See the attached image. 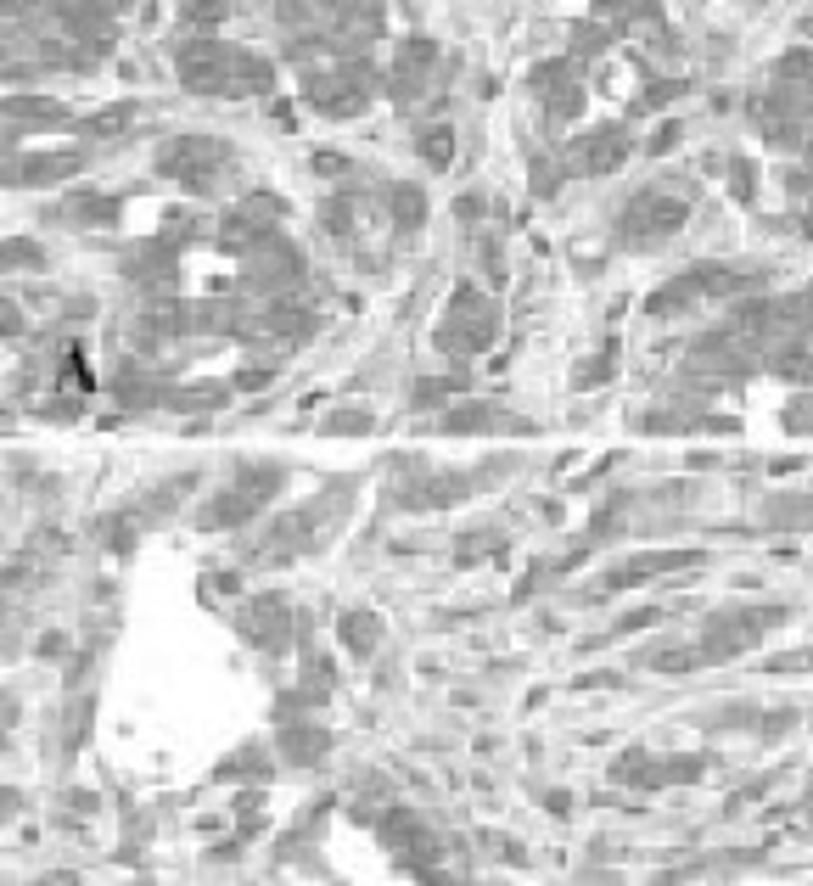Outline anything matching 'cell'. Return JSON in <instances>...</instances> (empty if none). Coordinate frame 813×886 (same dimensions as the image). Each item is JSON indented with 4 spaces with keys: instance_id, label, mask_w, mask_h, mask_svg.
Instances as JSON below:
<instances>
[{
    "instance_id": "7402d4cb",
    "label": "cell",
    "mask_w": 813,
    "mask_h": 886,
    "mask_svg": "<svg viewBox=\"0 0 813 886\" xmlns=\"http://www.w3.org/2000/svg\"><path fill=\"white\" fill-rule=\"evenodd\" d=\"M326 746L331 741L320 735V729H286V735H281V752H286V758H298V763H309L314 752H326Z\"/></svg>"
},
{
    "instance_id": "9c48e42d",
    "label": "cell",
    "mask_w": 813,
    "mask_h": 886,
    "mask_svg": "<svg viewBox=\"0 0 813 886\" xmlns=\"http://www.w3.org/2000/svg\"><path fill=\"white\" fill-rule=\"evenodd\" d=\"M701 550H662V556H634L623 561V567H612V578L606 584L612 589H628V584H651V572H685V567H701Z\"/></svg>"
},
{
    "instance_id": "d6986e66",
    "label": "cell",
    "mask_w": 813,
    "mask_h": 886,
    "mask_svg": "<svg viewBox=\"0 0 813 886\" xmlns=\"http://www.w3.org/2000/svg\"><path fill=\"white\" fill-rule=\"evenodd\" d=\"M690 298H701V292H696V281L685 275V281H668L662 292H651V303H645V309H651V315H679Z\"/></svg>"
},
{
    "instance_id": "83f0119b",
    "label": "cell",
    "mask_w": 813,
    "mask_h": 886,
    "mask_svg": "<svg viewBox=\"0 0 813 886\" xmlns=\"http://www.w3.org/2000/svg\"><path fill=\"white\" fill-rule=\"evenodd\" d=\"M415 393H421V399H415V404H438L443 393H460V376H443V382H421V387H415Z\"/></svg>"
},
{
    "instance_id": "1f68e13d",
    "label": "cell",
    "mask_w": 813,
    "mask_h": 886,
    "mask_svg": "<svg viewBox=\"0 0 813 886\" xmlns=\"http://www.w3.org/2000/svg\"><path fill=\"white\" fill-rule=\"evenodd\" d=\"M314 174H331V180H337V174H348V158H337V152H314Z\"/></svg>"
},
{
    "instance_id": "f1b7e54d",
    "label": "cell",
    "mask_w": 813,
    "mask_h": 886,
    "mask_svg": "<svg viewBox=\"0 0 813 886\" xmlns=\"http://www.w3.org/2000/svg\"><path fill=\"white\" fill-rule=\"evenodd\" d=\"M6 258H12L17 270H34V264H40V247L34 242H6Z\"/></svg>"
},
{
    "instance_id": "7a4b0ae2",
    "label": "cell",
    "mask_w": 813,
    "mask_h": 886,
    "mask_svg": "<svg viewBox=\"0 0 813 886\" xmlns=\"http://www.w3.org/2000/svg\"><path fill=\"white\" fill-rule=\"evenodd\" d=\"M225 163H230V152L219 141H208V135H174L157 152V174H169V180H180L191 191H214Z\"/></svg>"
},
{
    "instance_id": "9a60e30c",
    "label": "cell",
    "mask_w": 813,
    "mask_h": 886,
    "mask_svg": "<svg viewBox=\"0 0 813 886\" xmlns=\"http://www.w3.org/2000/svg\"><path fill=\"white\" fill-rule=\"evenodd\" d=\"M393 219H399V230H421L427 225V191L421 186H393Z\"/></svg>"
},
{
    "instance_id": "7c38bea8",
    "label": "cell",
    "mask_w": 813,
    "mask_h": 886,
    "mask_svg": "<svg viewBox=\"0 0 813 886\" xmlns=\"http://www.w3.org/2000/svg\"><path fill=\"white\" fill-rule=\"evenodd\" d=\"M242 634L253 645H281L286 640V601H275V595H264V601H253L242 612Z\"/></svg>"
},
{
    "instance_id": "ba28073f",
    "label": "cell",
    "mask_w": 813,
    "mask_h": 886,
    "mask_svg": "<svg viewBox=\"0 0 813 886\" xmlns=\"http://www.w3.org/2000/svg\"><path fill=\"white\" fill-rule=\"evenodd\" d=\"M533 90H539V101L556 118H572L584 107V85H578L572 62H544V68H533Z\"/></svg>"
},
{
    "instance_id": "74e56055",
    "label": "cell",
    "mask_w": 813,
    "mask_h": 886,
    "mask_svg": "<svg viewBox=\"0 0 813 886\" xmlns=\"http://www.w3.org/2000/svg\"><path fill=\"white\" fill-rule=\"evenodd\" d=\"M808 163H813V158H808Z\"/></svg>"
},
{
    "instance_id": "8992f818",
    "label": "cell",
    "mask_w": 813,
    "mask_h": 886,
    "mask_svg": "<svg viewBox=\"0 0 813 886\" xmlns=\"http://www.w3.org/2000/svg\"><path fill=\"white\" fill-rule=\"evenodd\" d=\"M780 617H785V606H757V612H741V617H729V623L718 617L713 629H707V640H701V651H707V662L735 657V651H746V645L763 640Z\"/></svg>"
},
{
    "instance_id": "6da1fadb",
    "label": "cell",
    "mask_w": 813,
    "mask_h": 886,
    "mask_svg": "<svg viewBox=\"0 0 813 886\" xmlns=\"http://www.w3.org/2000/svg\"><path fill=\"white\" fill-rule=\"evenodd\" d=\"M376 96V73L371 62H343L337 73H309V85H303V101H309L314 113L326 118H354L365 113Z\"/></svg>"
},
{
    "instance_id": "52a82bcc",
    "label": "cell",
    "mask_w": 813,
    "mask_h": 886,
    "mask_svg": "<svg viewBox=\"0 0 813 886\" xmlns=\"http://www.w3.org/2000/svg\"><path fill=\"white\" fill-rule=\"evenodd\" d=\"M628 158V135L617 124L606 129H589V135H578L572 141V169L578 174H617Z\"/></svg>"
},
{
    "instance_id": "f546056e",
    "label": "cell",
    "mask_w": 813,
    "mask_h": 886,
    "mask_svg": "<svg viewBox=\"0 0 813 886\" xmlns=\"http://www.w3.org/2000/svg\"><path fill=\"white\" fill-rule=\"evenodd\" d=\"M371 427V415L365 410H348V415H331V432H365Z\"/></svg>"
},
{
    "instance_id": "836d02e7",
    "label": "cell",
    "mask_w": 813,
    "mask_h": 886,
    "mask_svg": "<svg viewBox=\"0 0 813 886\" xmlns=\"http://www.w3.org/2000/svg\"><path fill=\"white\" fill-rule=\"evenodd\" d=\"M556 186H561V180H556V169H550V163H539V169H533V191H539V197H550Z\"/></svg>"
},
{
    "instance_id": "8d00e7d4",
    "label": "cell",
    "mask_w": 813,
    "mask_h": 886,
    "mask_svg": "<svg viewBox=\"0 0 813 886\" xmlns=\"http://www.w3.org/2000/svg\"><path fill=\"white\" fill-rule=\"evenodd\" d=\"M797 303H802V326H813V286H808V292H802Z\"/></svg>"
},
{
    "instance_id": "3957f363",
    "label": "cell",
    "mask_w": 813,
    "mask_h": 886,
    "mask_svg": "<svg viewBox=\"0 0 813 886\" xmlns=\"http://www.w3.org/2000/svg\"><path fill=\"white\" fill-rule=\"evenodd\" d=\"M690 219L685 197H668V191H640V197L623 208V242L628 247H657L668 236H679Z\"/></svg>"
},
{
    "instance_id": "4dcf8cb0",
    "label": "cell",
    "mask_w": 813,
    "mask_h": 886,
    "mask_svg": "<svg viewBox=\"0 0 813 886\" xmlns=\"http://www.w3.org/2000/svg\"><path fill=\"white\" fill-rule=\"evenodd\" d=\"M612 365H617V359H612V348H606V359L584 365V371H578V382H584V387H589V382H606V376H612Z\"/></svg>"
},
{
    "instance_id": "44dd1931",
    "label": "cell",
    "mask_w": 813,
    "mask_h": 886,
    "mask_svg": "<svg viewBox=\"0 0 813 886\" xmlns=\"http://www.w3.org/2000/svg\"><path fill=\"white\" fill-rule=\"evenodd\" d=\"M438 62V45L427 40V34H415V40H404V51H399V73H421L427 79V68Z\"/></svg>"
},
{
    "instance_id": "ac0fdd59",
    "label": "cell",
    "mask_w": 813,
    "mask_h": 886,
    "mask_svg": "<svg viewBox=\"0 0 813 886\" xmlns=\"http://www.w3.org/2000/svg\"><path fill=\"white\" fill-rule=\"evenodd\" d=\"M141 118V107L135 101H118V107H101V113L85 118V135H118L124 124H135Z\"/></svg>"
},
{
    "instance_id": "4316f807",
    "label": "cell",
    "mask_w": 813,
    "mask_h": 886,
    "mask_svg": "<svg viewBox=\"0 0 813 886\" xmlns=\"http://www.w3.org/2000/svg\"><path fill=\"white\" fill-rule=\"evenodd\" d=\"M326 230L331 236H348V225H354V197H337V202H326Z\"/></svg>"
},
{
    "instance_id": "5b68a950",
    "label": "cell",
    "mask_w": 813,
    "mask_h": 886,
    "mask_svg": "<svg viewBox=\"0 0 813 886\" xmlns=\"http://www.w3.org/2000/svg\"><path fill=\"white\" fill-rule=\"evenodd\" d=\"M230 45H219L214 34H191L180 45V85L197 90V96H214V90H230Z\"/></svg>"
},
{
    "instance_id": "30bf717a",
    "label": "cell",
    "mask_w": 813,
    "mask_h": 886,
    "mask_svg": "<svg viewBox=\"0 0 813 886\" xmlns=\"http://www.w3.org/2000/svg\"><path fill=\"white\" fill-rule=\"evenodd\" d=\"M79 152H34V158H12V186H57L68 174H79Z\"/></svg>"
},
{
    "instance_id": "d6a6232c",
    "label": "cell",
    "mask_w": 813,
    "mask_h": 886,
    "mask_svg": "<svg viewBox=\"0 0 813 886\" xmlns=\"http://www.w3.org/2000/svg\"><path fill=\"white\" fill-rule=\"evenodd\" d=\"M752 174H757V169H752V163H746V158H735V197H741V202H746V197H752V186H757Z\"/></svg>"
},
{
    "instance_id": "d4e9b609",
    "label": "cell",
    "mask_w": 813,
    "mask_h": 886,
    "mask_svg": "<svg viewBox=\"0 0 813 886\" xmlns=\"http://www.w3.org/2000/svg\"><path fill=\"white\" fill-rule=\"evenodd\" d=\"M774 79H808L813 85V51H785L780 68H774Z\"/></svg>"
},
{
    "instance_id": "8fae6325",
    "label": "cell",
    "mask_w": 813,
    "mask_h": 886,
    "mask_svg": "<svg viewBox=\"0 0 813 886\" xmlns=\"http://www.w3.org/2000/svg\"><path fill=\"white\" fill-rule=\"evenodd\" d=\"M124 275L141 286H174V247L169 242H146L124 253Z\"/></svg>"
},
{
    "instance_id": "cb8c5ba5",
    "label": "cell",
    "mask_w": 813,
    "mask_h": 886,
    "mask_svg": "<svg viewBox=\"0 0 813 886\" xmlns=\"http://www.w3.org/2000/svg\"><path fill=\"white\" fill-rule=\"evenodd\" d=\"M488 421H494V410H488V404H466V410H455L443 427H449V432H477V427H488Z\"/></svg>"
},
{
    "instance_id": "5bb4252c",
    "label": "cell",
    "mask_w": 813,
    "mask_h": 886,
    "mask_svg": "<svg viewBox=\"0 0 813 886\" xmlns=\"http://www.w3.org/2000/svg\"><path fill=\"white\" fill-rule=\"evenodd\" d=\"M230 90H275V68L253 51H236L230 57Z\"/></svg>"
},
{
    "instance_id": "e575fe53",
    "label": "cell",
    "mask_w": 813,
    "mask_h": 886,
    "mask_svg": "<svg viewBox=\"0 0 813 886\" xmlns=\"http://www.w3.org/2000/svg\"><path fill=\"white\" fill-rule=\"evenodd\" d=\"M763 135H769L774 146H797L802 135H797V124H774V129H763Z\"/></svg>"
},
{
    "instance_id": "603a6c76",
    "label": "cell",
    "mask_w": 813,
    "mask_h": 886,
    "mask_svg": "<svg viewBox=\"0 0 813 886\" xmlns=\"http://www.w3.org/2000/svg\"><path fill=\"white\" fill-rule=\"evenodd\" d=\"M421 158L443 169V163L455 158V129H427V135H421Z\"/></svg>"
},
{
    "instance_id": "2e32d148",
    "label": "cell",
    "mask_w": 813,
    "mask_h": 886,
    "mask_svg": "<svg viewBox=\"0 0 813 886\" xmlns=\"http://www.w3.org/2000/svg\"><path fill=\"white\" fill-rule=\"evenodd\" d=\"M6 113H12V118H40V124H62L68 107L51 101V96H12V101H6Z\"/></svg>"
},
{
    "instance_id": "277c9868",
    "label": "cell",
    "mask_w": 813,
    "mask_h": 886,
    "mask_svg": "<svg viewBox=\"0 0 813 886\" xmlns=\"http://www.w3.org/2000/svg\"><path fill=\"white\" fill-rule=\"evenodd\" d=\"M488 337H494V303H488L471 281H460L455 292H449V326H443V343L455 348V359H466V354H477V348H488Z\"/></svg>"
},
{
    "instance_id": "484cf974",
    "label": "cell",
    "mask_w": 813,
    "mask_h": 886,
    "mask_svg": "<svg viewBox=\"0 0 813 886\" xmlns=\"http://www.w3.org/2000/svg\"><path fill=\"white\" fill-rule=\"evenodd\" d=\"M606 40H612V34H606V29H589V23H578V29H572V51H578V57H600V51H606Z\"/></svg>"
},
{
    "instance_id": "4fadbf2b",
    "label": "cell",
    "mask_w": 813,
    "mask_h": 886,
    "mask_svg": "<svg viewBox=\"0 0 813 886\" xmlns=\"http://www.w3.org/2000/svg\"><path fill=\"white\" fill-rule=\"evenodd\" d=\"M57 219H68V225H113L118 197H107V191H73V197L57 208Z\"/></svg>"
},
{
    "instance_id": "ffe728a7",
    "label": "cell",
    "mask_w": 813,
    "mask_h": 886,
    "mask_svg": "<svg viewBox=\"0 0 813 886\" xmlns=\"http://www.w3.org/2000/svg\"><path fill=\"white\" fill-rule=\"evenodd\" d=\"M343 640L354 645L359 657H365V651H376L382 629H376V617H371V612H348V617H343Z\"/></svg>"
},
{
    "instance_id": "e0dca14e",
    "label": "cell",
    "mask_w": 813,
    "mask_h": 886,
    "mask_svg": "<svg viewBox=\"0 0 813 886\" xmlns=\"http://www.w3.org/2000/svg\"><path fill=\"white\" fill-rule=\"evenodd\" d=\"M769 371L785 376V382H813V354L802 343H791V348H780V354L769 359Z\"/></svg>"
},
{
    "instance_id": "d590c367",
    "label": "cell",
    "mask_w": 813,
    "mask_h": 886,
    "mask_svg": "<svg viewBox=\"0 0 813 886\" xmlns=\"http://www.w3.org/2000/svg\"><path fill=\"white\" fill-rule=\"evenodd\" d=\"M791 427H797V432L813 427V404H797V410H791Z\"/></svg>"
}]
</instances>
